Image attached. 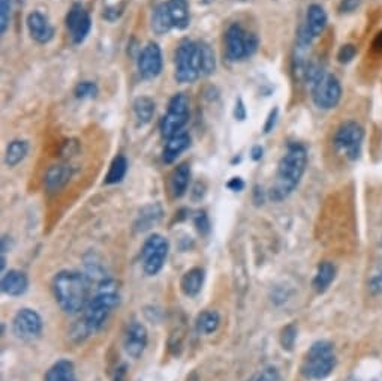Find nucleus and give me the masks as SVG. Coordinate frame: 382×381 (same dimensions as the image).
<instances>
[{"mask_svg":"<svg viewBox=\"0 0 382 381\" xmlns=\"http://www.w3.org/2000/svg\"><path fill=\"white\" fill-rule=\"evenodd\" d=\"M258 48V38L240 24H231L225 33V53L231 62L252 56Z\"/></svg>","mask_w":382,"mask_h":381,"instance_id":"423d86ee","label":"nucleus"},{"mask_svg":"<svg viewBox=\"0 0 382 381\" xmlns=\"http://www.w3.org/2000/svg\"><path fill=\"white\" fill-rule=\"evenodd\" d=\"M310 90L314 104L321 110H333L342 98L340 82L331 74H324Z\"/></svg>","mask_w":382,"mask_h":381,"instance_id":"9d476101","label":"nucleus"},{"mask_svg":"<svg viewBox=\"0 0 382 381\" xmlns=\"http://www.w3.org/2000/svg\"><path fill=\"white\" fill-rule=\"evenodd\" d=\"M119 304V294L116 290L107 284H102V288L95 294L93 299L89 300L84 308L83 317V329L86 334H95L96 330L104 326L108 315Z\"/></svg>","mask_w":382,"mask_h":381,"instance_id":"7ed1b4c3","label":"nucleus"},{"mask_svg":"<svg viewBox=\"0 0 382 381\" xmlns=\"http://www.w3.org/2000/svg\"><path fill=\"white\" fill-rule=\"evenodd\" d=\"M326 26H327V13L324 11V8L321 5H310L306 14V24L303 27L306 30V33L312 39H315L324 32Z\"/></svg>","mask_w":382,"mask_h":381,"instance_id":"dca6fc26","label":"nucleus"},{"mask_svg":"<svg viewBox=\"0 0 382 381\" xmlns=\"http://www.w3.org/2000/svg\"><path fill=\"white\" fill-rule=\"evenodd\" d=\"M374 48L376 50V52H382V32H379L375 38L374 41Z\"/></svg>","mask_w":382,"mask_h":381,"instance_id":"37998d69","label":"nucleus"},{"mask_svg":"<svg viewBox=\"0 0 382 381\" xmlns=\"http://www.w3.org/2000/svg\"><path fill=\"white\" fill-rule=\"evenodd\" d=\"M263 158V147L261 146H255L252 149V159H255V161H258V159Z\"/></svg>","mask_w":382,"mask_h":381,"instance_id":"79ce46f5","label":"nucleus"},{"mask_svg":"<svg viewBox=\"0 0 382 381\" xmlns=\"http://www.w3.org/2000/svg\"><path fill=\"white\" fill-rule=\"evenodd\" d=\"M294 341H296V329L293 326H288L284 330V335H282V345H284V348H286V350L293 348Z\"/></svg>","mask_w":382,"mask_h":381,"instance_id":"72a5a7b5","label":"nucleus"},{"mask_svg":"<svg viewBox=\"0 0 382 381\" xmlns=\"http://www.w3.org/2000/svg\"><path fill=\"white\" fill-rule=\"evenodd\" d=\"M189 119V99L185 94H177L171 98L168 112L160 122V133L165 138L182 133Z\"/></svg>","mask_w":382,"mask_h":381,"instance_id":"6e6552de","label":"nucleus"},{"mask_svg":"<svg viewBox=\"0 0 382 381\" xmlns=\"http://www.w3.org/2000/svg\"><path fill=\"white\" fill-rule=\"evenodd\" d=\"M336 276V267L333 263L324 262L318 266L316 275L314 279V287L318 293H324L330 287V284L335 281Z\"/></svg>","mask_w":382,"mask_h":381,"instance_id":"b1692460","label":"nucleus"},{"mask_svg":"<svg viewBox=\"0 0 382 381\" xmlns=\"http://www.w3.org/2000/svg\"><path fill=\"white\" fill-rule=\"evenodd\" d=\"M307 165V152L305 146L293 143L288 146L285 156L280 159L276 184L271 188V198L280 202L286 198L298 186L301 177H303Z\"/></svg>","mask_w":382,"mask_h":381,"instance_id":"f257e3e1","label":"nucleus"},{"mask_svg":"<svg viewBox=\"0 0 382 381\" xmlns=\"http://www.w3.org/2000/svg\"><path fill=\"white\" fill-rule=\"evenodd\" d=\"M14 334L23 341H32L43 332V318L33 309H22L13 323Z\"/></svg>","mask_w":382,"mask_h":381,"instance_id":"f8f14e48","label":"nucleus"},{"mask_svg":"<svg viewBox=\"0 0 382 381\" xmlns=\"http://www.w3.org/2000/svg\"><path fill=\"white\" fill-rule=\"evenodd\" d=\"M370 290L374 293H382V270L370 279Z\"/></svg>","mask_w":382,"mask_h":381,"instance_id":"e433bc0d","label":"nucleus"},{"mask_svg":"<svg viewBox=\"0 0 382 381\" xmlns=\"http://www.w3.org/2000/svg\"><path fill=\"white\" fill-rule=\"evenodd\" d=\"M189 144H190V137H189V134H186L183 131L173 135V137H169L167 144H165V149H164V161L167 164L174 163L176 159L189 147Z\"/></svg>","mask_w":382,"mask_h":381,"instance_id":"6ab92c4d","label":"nucleus"},{"mask_svg":"<svg viewBox=\"0 0 382 381\" xmlns=\"http://www.w3.org/2000/svg\"><path fill=\"white\" fill-rule=\"evenodd\" d=\"M199 66H201V75H210L215 73L216 69V57L215 52L208 44L199 43Z\"/></svg>","mask_w":382,"mask_h":381,"instance_id":"c85d7f7f","label":"nucleus"},{"mask_svg":"<svg viewBox=\"0 0 382 381\" xmlns=\"http://www.w3.org/2000/svg\"><path fill=\"white\" fill-rule=\"evenodd\" d=\"M134 113L137 117L138 125H147L152 120L155 114V103L152 98L148 96H139L134 103Z\"/></svg>","mask_w":382,"mask_h":381,"instance_id":"393cba45","label":"nucleus"},{"mask_svg":"<svg viewBox=\"0 0 382 381\" xmlns=\"http://www.w3.org/2000/svg\"><path fill=\"white\" fill-rule=\"evenodd\" d=\"M0 32L5 33L11 22V0H0Z\"/></svg>","mask_w":382,"mask_h":381,"instance_id":"2f4dec72","label":"nucleus"},{"mask_svg":"<svg viewBox=\"0 0 382 381\" xmlns=\"http://www.w3.org/2000/svg\"><path fill=\"white\" fill-rule=\"evenodd\" d=\"M66 27L74 44H82L87 38L92 20L82 3H74L66 15Z\"/></svg>","mask_w":382,"mask_h":381,"instance_id":"9b49d317","label":"nucleus"},{"mask_svg":"<svg viewBox=\"0 0 382 381\" xmlns=\"http://www.w3.org/2000/svg\"><path fill=\"white\" fill-rule=\"evenodd\" d=\"M29 285L27 276L18 270H9L2 278V292L8 296H22Z\"/></svg>","mask_w":382,"mask_h":381,"instance_id":"a211bd4d","label":"nucleus"},{"mask_svg":"<svg viewBox=\"0 0 382 381\" xmlns=\"http://www.w3.org/2000/svg\"><path fill=\"white\" fill-rule=\"evenodd\" d=\"M174 26H173V22H171V17H169V13H168L167 3L159 5L155 9V13L152 15V29H153V32L158 33V35H165Z\"/></svg>","mask_w":382,"mask_h":381,"instance_id":"a878e982","label":"nucleus"},{"mask_svg":"<svg viewBox=\"0 0 382 381\" xmlns=\"http://www.w3.org/2000/svg\"><path fill=\"white\" fill-rule=\"evenodd\" d=\"M147 330L142 323H132L125 335V341H123V347L125 352L129 357L132 359H138L142 357V354L144 353V350L147 347Z\"/></svg>","mask_w":382,"mask_h":381,"instance_id":"4468645a","label":"nucleus"},{"mask_svg":"<svg viewBox=\"0 0 382 381\" xmlns=\"http://www.w3.org/2000/svg\"><path fill=\"white\" fill-rule=\"evenodd\" d=\"M219 323L220 317L216 311H204V313L199 314L197 318V330L203 335H210L216 332Z\"/></svg>","mask_w":382,"mask_h":381,"instance_id":"cd10ccee","label":"nucleus"},{"mask_svg":"<svg viewBox=\"0 0 382 381\" xmlns=\"http://www.w3.org/2000/svg\"><path fill=\"white\" fill-rule=\"evenodd\" d=\"M228 188L233 189V190H241V189L245 188V184H243V180H241L240 177H233L228 182Z\"/></svg>","mask_w":382,"mask_h":381,"instance_id":"a19ab883","label":"nucleus"},{"mask_svg":"<svg viewBox=\"0 0 382 381\" xmlns=\"http://www.w3.org/2000/svg\"><path fill=\"white\" fill-rule=\"evenodd\" d=\"M167 8L173 26L178 30H185L189 26L190 20L188 0H168Z\"/></svg>","mask_w":382,"mask_h":381,"instance_id":"aec40b11","label":"nucleus"},{"mask_svg":"<svg viewBox=\"0 0 382 381\" xmlns=\"http://www.w3.org/2000/svg\"><path fill=\"white\" fill-rule=\"evenodd\" d=\"M27 29L29 33L36 43L47 44L54 36V29L48 23V20L41 13H32L27 17Z\"/></svg>","mask_w":382,"mask_h":381,"instance_id":"2eb2a0df","label":"nucleus"},{"mask_svg":"<svg viewBox=\"0 0 382 381\" xmlns=\"http://www.w3.org/2000/svg\"><path fill=\"white\" fill-rule=\"evenodd\" d=\"M98 95V86L92 82H82L75 87V96L78 99L95 98Z\"/></svg>","mask_w":382,"mask_h":381,"instance_id":"7c9ffc66","label":"nucleus"},{"mask_svg":"<svg viewBox=\"0 0 382 381\" xmlns=\"http://www.w3.org/2000/svg\"><path fill=\"white\" fill-rule=\"evenodd\" d=\"M44 381H77L74 364L69 360H59L48 369Z\"/></svg>","mask_w":382,"mask_h":381,"instance_id":"5701e85b","label":"nucleus"},{"mask_svg":"<svg viewBox=\"0 0 382 381\" xmlns=\"http://www.w3.org/2000/svg\"><path fill=\"white\" fill-rule=\"evenodd\" d=\"M174 77L178 83H194L201 77L199 66V45L194 41H185L178 45L176 52V73Z\"/></svg>","mask_w":382,"mask_h":381,"instance_id":"39448f33","label":"nucleus"},{"mask_svg":"<svg viewBox=\"0 0 382 381\" xmlns=\"http://www.w3.org/2000/svg\"><path fill=\"white\" fill-rule=\"evenodd\" d=\"M360 6V0H342L340 13H353Z\"/></svg>","mask_w":382,"mask_h":381,"instance_id":"c9c22d12","label":"nucleus"},{"mask_svg":"<svg viewBox=\"0 0 382 381\" xmlns=\"http://www.w3.org/2000/svg\"><path fill=\"white\" fill-rule=\"evenodd\" d=\"M203 2H206V3H208V2H212V0H203Z\"/></svg>","mask_w":382,"mask_h":381,"instance_id":"c03bdc74","label":"nucleus"},{"mask_svg":"<svg viewBox=\"0 0 382 381\" xmlns=\"http://www.w3.org/2000/svg\"><path fill=\"white\" fill-rule=\"evenodd\" d=\"M276 119H277V108H275L273 112H271L270 116H268V120H267V124H266V126H264V133H266V134H268V133L271 131V129L275 128Z\"/></svg>","mask_w":382,"mask_h":381,"instance_id":"58836bf2","label":"nucleus"},{"mask_svg":"<svg viewBox=\"0 0 382 381\" xmlns=\"http://www.w3.org/2000/svg\"><path fill=\"white\" fill-rule=\"evenodd\" d=\"M336 366L335 348L327 341H318L312 345L301 364V374L307 380H324Z\"/></svg>","mask_w":382,"mask_h":381,"instance_id":"20e7f679","label":"nucleus"},{"mask_svg":"<svg viewBox=\"0 0 382 381\" xmlns=\"http://www.w3.org/2000/svg\"><path fill=\"white\" fill-rule=\"evenodd\" d=\"M128 172V161L123 155H119L114 158V161L112 163V167H109V172L105 177V184L107 185H114L122 182L123 177L126 176Z\"/></svg>","mask_w":382,"mask_h":381,"instance_id":"c756f323","label":"nucleus"},{"mask_svg":"<svg viewBox=\"0 0 382 381\" xmlns=\"http://www.w3.org/2000/svg\"><path fill=\"white\" fill-rule=\"evenodd\" d=\"M254 381H279V374L275 368H267L254 378Z\"/></svg>","mask_w":382,"mask_h":381,"instance_id":"f704fd0d","label":"nucleus"},{"mask_svg":"<svg viewBox=\"0 0 382 381\" xmlns=\"http://www.w3.org/2000/svg\"><path fill=\"white\" fill-rule=\"evenodd\" d=\"M29 152V143L24 140H14L9 143L5 155V163L8 167H15L23 161Z\"/></svg>","mask_w":382,"mask_h":381,"instance_id":"bb28decb","label":"nucleus"},{"mask_svg":"<svg viewBox=\"0 0 382 381\" xmlns=\"http://www.w3.org/2000/svg\"><path fill=\"white\" fill-rule=\"evenodd\" d=\"M203 284H204V270L195 267V269H190L189 272L183 275L182 281H180V288H182L185 296L194 297L201 292Z\"/></svg>","mask_w":382,"mask_h":381,"instance_id":"412c9836","label":"nucleus"},{"mask_svg":"<svg viewBox=\"0 0 382 381\" xmlns=\"http://www.w3.org/2000/svg\"><path fill=\"white\" fill-rule=\"evenodd\" d=\"M56 302L66 314H77L89 304V284L83 275L63 270L53 279Z\"/></svg>","mask_w":382,"mask_h":381,"instance_id":"f03ea898","label":"nucleus"},{"mask_svg":"<svg viewBox=\"0 0 382 381\" xmlns=\"http://www.w3.org/2000/svg\"><path fill=\"white\" fill-rule=\"evenodd\" d=\"M162 52H160V47L156 43H150L144 47L138 57V71L146 80H153L156 78L160 71H162Z\"/></svg>","mask_w":382,"mask_h":381,"instance_id":"ddd939ff","label":"nucleus"},{"mask_svg":"<svg viewBox=\"0 0 382 381\" xmlns=\"http://www.w3.org/2000/svg\"><path fill=\"white\" fill-rule=\"evenodd\" d=\"M113 381H128V371H126V366H125V365L119 366V368L116 369Z\"/></svg>","mask_w":382,"mask_h":381,"instance_id":"ea45409f","label":"nucleus"},{"mask_svg":"<svg viewBox=\"0 0 382 381\" xmlns=\"http://www.w3.org/2000/svg\"><path fill=\"white\" fill-rule=\"evenodd\" d=\"M234 117L237 120H245L246 119V107H245V104H243V101H241V99H238V101L236 103Z\"/></svg>","mask_w":382,"mask_h":381,"instance_id":"4c0bfd02","label":"nucleus"},{"mask_svg":"<svg viewBox=\"0 0 382 381\" xmlns=\"http://www.w3.org/2000/svg\"><path fill=\"white\" fill-rule=\"evenodd\" d=\"M72 176V170L71 167L59 164L49 167L45 176V188L48 193H56V190L62 189Z\"/></svg>","mask_w":382,"mask_h":381,"instance_id":"f3484780","label":"nucleus"},{"mask_svg":"<svg viewBox=\"0 0 382 381\" xmlns=\"http://www.w3.org/2000/svg\"><path fill=\"white\" fill-rule=\"evenodd\" d=\"M356 54H357V48L353 44H346V45H342V48L339 50L337 59L340 64H349L351 60L356 57Z\"/></svg>","mask_w":382,"mask_h":381,"instance_id":"473e14b6","label":"nucleus"},{"mask_svg":"<svg viewBox=\"0 0 382 381\" xmlns=\"http://www.w3.org/2000/svg\"><path fill=\"white\" fill-rule=\"evenodd\" d=\"M189 180H190L189 165L188 164L178 165L174 170V173L171 174V180H169V189H171V194H173V197L180 198L185 195L188 185H189Z\"/></svg>","mask_w":382,"mask_h":381,"instance_id":"4be33fe9","label":"nucleus"},{"mask_svg":"<svg viewBox=\"0 0 382 381\" xmlns=\"http://www.w3.org/2000/svg\"><path fill=\"white\" fill-rule=\"evenodd\" d=\"M169 245L167 239L160 234L150 236L143 246V267L148 276L158 275L168 255Z\"/></svg>","mask_w":382,"mask_h":381,"instance_id":"1a4fd4ad","label":"nucleus"},{"mask_svg":"<svg viewBox=\"0 0 382 381\" xmlns=\"http://www.w3.org/2000/svg\"><path fill=\"white\" fill-rule=\"evenodd\" d=\"M365 140V129L360 124L349 122L342 124L335 135V147L348 159H357L361 152V144Z\"/></svg>","mask_w":382,"mask_h":381,"instance_id":"0eeeda50","label":"nucleus"}]
</instances>
